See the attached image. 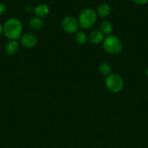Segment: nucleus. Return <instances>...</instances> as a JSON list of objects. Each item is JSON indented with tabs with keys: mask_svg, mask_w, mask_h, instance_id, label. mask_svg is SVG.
I'll use <instances>...</instances> for the list:
<instances>
[{
	"mask_svg": "<svg viewBox=\"0 0 148 148\" xmlns=\"http://www.w3.org/2000/svg\"><path fill=\"white\" fill-rule=\"evenodd\" d=\"M23 32V24L19 19L12 17L8 19L3 25V34L10 40L20 39Z\"/></svg>",
	"mask_w": 148,
	"mask_h": 148,
	"instance_id": "obj_1",
	"label": "nucleus"
},
{
	"mask_svg": "<svg viewBox=\"0 0 148 148\" xmlns=\"http://www.w3.org/2000/svg\"><path fill=\"white\" fill-rule=\"evenodd\" d=\"M102 47L107 53L110 54L120 53L123 49L121 40L113 35H110L104 38L102 42Z\"/></svg>",
	"mask_w": 148,
	"mask_h": 148,
	"instance_id": "obj_2",
	"label": "nucleus"
},
{
	"mask_svg": "<svg viewBox=\"0 0 148 148\" xmlns=\"http://www.w3.org/2000/svg\"><path fill=\"white\" fill-rule=\"evenodd\" d=\"M97 14L94 10L87 8L81 11L78 16V22L79 26L83 29H89L95 24L97 21Z\"/></svg>",
	"mask_w": 148,
	"mask_h": 148,
	"instance_id": "obj_3",
	"label": "nucleus"
},
{
	"mask_svg": "<svg viewBox=\"0 0 148 148\" xmlns=\"http://www.w3.org/2000/svg\"><path fill=\"white\" fill-rule=\"evenodd\" d=\"M104 83L107 89L114 93L120 92L123 90L124 85L123 78L116 74H111L109 76L106 77Z\"/></svg>",
	"mask_w": 148,
	"mask_h": 148,
	"instance_id": "obj_4",
	"label": "nucleus"
},
{
	"mask_svg": "<svg viewBox=\"0 0 148 148\" xmlns=\"http://www.w3.org/2000/svg\"><path fill=\"white\" fill-rule=\"evenodd\" d=\"M79 27L78 20L72 16H67L62 21V29L70 34L76 33Z\"/></svg>",
	"mask_w": 148,
	"mask_h": 148,
	"instance_id": "obj_5",
	"label": "nucleus"
},
{
	"mask_svg": "<svg viewBox=\"0 0 148 148\" xmlns=\"http://www.w3.org/2000/svg\"><path fill=\"white\" fill-rule=\"evenodd\" d=\"M37 38L32 33H25L20 38V43L25 48L31 49L37 43Z\"/></svg>",
	"mask_w": 148,
	"mask_h": 148,
	"instance_id": "obj_6",
	"label": "nucleus"
},
{
	"mask_svg": "<svg viewBox=\"0 0 148 148\" xmlns=\"http://www.w3.org/2000/svg\"><path fill=\"white\" fill-rule=\"evenodd\" d=\"M33 12H34L36 17H39L41 19H43L45 18L49 14V8L46 4H40L34 7V9H33Z\"/></svg>",
	"mask_w": 148,
	"mask_h": 148,
	"instance_id": "obj_7",
	"label": "nucleus"
},
{
	"mask_svg": "<svg viewBox=\"0 0 148 148\" xmlns=\"http://www.w3.org/2000/svg\"><path fill=\"white\" fill-rule=\"evenodd\" d=\"M104 39V34L100 30H93L89 36V40L91 43H94V44H99L102 43Z\"/></svg>",
	"mask_w": 148,
	"mask_h": 148,
	"instance_id": "obj_8",
	"label": "nucleus"
},
{
	"mask_svg": "<svg viewBox=\"0 0 148 148\" xmlns=\"http://www.w3.org/2000/svg\"><path fill=\"white\" fill-rule=\"evenodd\" d=\"M20 49V45L17 40H10L5 46V51L9 55H14L17 53Z\"/></svg>",
	"mask_w": 148,
	"mask_h": 148,
	"instance_id": "obj_9",
	"label": "nucleus"
},
{
	"mask_svg": "<svg viewBox=\"0 0 148 148\" xmlns=\"http://www.w3.org/2000/svg\"><path fill=\"white\" fill-rule=\"evenodd\" d=\"M100 31L104 35H107V36H110L112 33H113V25L111 24V23L107 20H104V21L100 23Z\"/></svg>",
	"mask_w": 148,
	"mask_h": 148,
	"instance_id": "obj_10",
	"label": "nucleus"
},
{
	"mask_svg": "<svg viewBox=\"0 0 148 148\" xmlns=\"http://www.w3.org/2000/svg\"><path fill=\"white\" fill-rule=\"evenodd\" d=\"M29 25L33 30H39L44 27V22L42 19L38 17H33L29 21Z\"/></svg>",
	"mask_w": 148,
	"mask_h": 148,
	"instance_id": "obj_11",
	"label": "nucleus"
},
{
	"mask_svg": "<svg viewBox=\"0 0 148 148\" xmlns=\"http://www.w3.org/2000/svg\"><path fill=\"white\" fill-rule=\"evenodd\" d=\"M110 14V7L107 4H102L97 8V14L100 17L104 18Z\"/></svg>",
	"mask_w": 148,
	"mask_h": 148,
	"instance_id": "obj_12",
	"label": "nucleus"
},
{
	"mask_svg": "<svg viewBox=\"0 0 148 148\" xmlns=\"http://www.w3.org/2000/svg\"><path fill=\"white\" fill-rule=\"evenodd\" d=\"M99 71H100V73L102 76L107 77L110 75H111L112 67L109 64L102 63L100 65V66H99Z\"/></svg>",
	"mask_w": 148,
	"mask_h": 148,
	"instance_id": "obj_13",
	"label": "nucleus"
},
{
	"mask_svg": "<svg viewBox=\"0 0 148 148\" xmlns=\"http://www.w3.org/2000/svg\"><path fill=\"white\" fill-rule=\"evenodd\" d=\"M75 40L78 44L83 45L87 41V36L83 31H78L75 33Z\"/></svg>",
	"mask_w": 148,
	"mask_h": 148,
	"instance_id": "obj_14",
	"label": "nucleus"
},
{
	"mask_svg": "<svg viewBox=\"0 0 148 148\" xmlns=\"http://www.w3.org/2000/svg\"><path fill=\"white\" fill-rule=\"evenodd\" d=\"M6 10H7V8H6V6L4 5V4L0 2V15L4 14L5 13Z\"/></svg>",
	"mask_w": 148,
	"mask_h": 148,
	"instance_id": "obj_15",
	"label": "nucleus"
},
{
	"mask_svg": "<svg viewBox=\"0 0 148 148\" xmlns=\"http://www.w3.org/2000/svg\"><path fill=\"white\" fill-rule=\"evenodd\" d=\"M136 4H139V5H144L148 3V0H132Z\"/></svg>",
	"mask_w": 148,
	"mask_h": 148,
	"instance_id": "obj_16",
	"label": "nucleus"
},
{
	"mask_svg": "<svg viewBox=\"0 0 148 148\" xmlns=\"http://www.w3.org/2000/svg\"><path fill=\"white\" fill-rule=\"evenodd\" d=\"M3 34V25L0 23V36Z\"/></svg>",
	"mask_w": 148,
	"mask_h": 148,
	"instance_id": "obj_17",
	"label": "nucleus"
},
{
	"mask_svg": "<svg viewBox=\"0 0 148 148\" xmlns=\"http://www.w3.org/2000/svg\"><path fill=\"white\" fill-rule=\"evenodd\" d=\"M146 75H147V78H148V67H147V70H146Z\"/></svg>",
	"mask_w": 148,
	"mask_h": 148,
	"instance_id": "obj_18",
	"label": "nucleus"
}]
</instances>
